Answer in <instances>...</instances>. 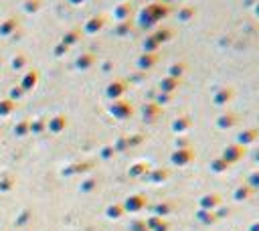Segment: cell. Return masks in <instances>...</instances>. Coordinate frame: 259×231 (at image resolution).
<instances>
[{
	"instance_id": "31",
	"label": "cell",
	"mask_w": 259,
	"mask_h": 231,
	"mask_svg": "<svg viewBox=\"0 0 259 231\" xmlns=\"http://www.w3.org/2000/svg\"><path fill=\"white\" fill-rule=\"evenodd\" d=\"M247 185L253 188V191H257V188H259V171L249 175V181H247Z\"/></svg>"
},
{
	"instance_id": "22",
	"label": "cell",
	"mask_w": 259,
	"mask_h": 231,
	"mask_svg": "<svg viewBox=\"0 0 259 231\" xmlns=\"http://www.w3.org/2000/svg\"><path fill=\"white\" fill-rule=\"evenodd\" d=\"M194 16H197V8L194 6H180V10L176 14V18L180 20V23H190Z\"/></svg>"
},
{
	"instance_id": "26",
	"label": "cell",
	"mask_w": 259,
	"mask_h": 231,
	"mask_svg": "<svg viewBox=\"0 0 259 231\" xmlns=\"http://www.w3.org/2000/svg\"><path fill=\"white\" fill-rule=\"evenodd\" d=\"M132 29H134V25H132V20H122V23L116 27V35L118 37H126V35H130L132 33Z\"/></svg>"
},
{
	"instance_id": "28",
	"label": "cell",
	"mask_w": 259,
	"mask_h": 231,
	"mask_svg": "<svg viewBox=\"0 0 259 231\" xmlns=\"http://www.w3.org/2000/svg\"><path fill=\"white\" fill-rule=\"evenodd\" d=\"M103 27V16H97V18H91L87 23V31L89 33H97L99 29Z\"/></svg>"
},
{
	"instance_id": "8",
	"label": "cell",
	"mask_w": 259,
	"mask_h": 231,
	"mask_svg": "<svg viewBox=\"0 0 259 231\" xmlns=\"http://www.w3.org/2000/svg\"><path fill=\"white\" fill-rule=\"evenodd\" d=\"M190 128H192V118L190 116H178V118L172 120V124H170V130L174 134H178V136L186 134Z\"/></svg>"
},
{
	"instance_id": "42",
	"label": "cell",
	"mask_w": 259,
	"mask_h": 231,
	"mask_svg": "<svg viewBox=\"0 0 259 231\" xmlns=\"http://www.w3.org/2000/svg\"><path fill=\"white\" fill-rule=\"evenodd\" d=\"M122 2H126V0H122Z\"/></svg>"
},
{
	"instance_id": "9",
	"label": "cell",
	"mask_w": 259,
	"mask_h": 231,
	"mask_svg": "<svg viewBox=\"0 0 259 231\" xmlns=\"http://www.w3.org/2000/svg\"><path fill=\"white\" fill-rule=\"evenodd\" d=\"M233 95H235V92H233V88H219V90H215V93H213V103L215 106H227V103L233 99Z\"/></svg>"
},
{
	"instance_id": "3",
	"label": "cell",
	"mask_w": 259,
	"mask_h": 231,
	"mask_svg": "<svg viewBox=\"0 0 259 231\" xmlns=\"http://www.w3.org/2000/svg\"><path fill=\"white\" fill-rule=\"evenodd\" d=\"M146 205H148L146 195H142V193H138V195H130V197L126 199V203H124V211L140 213L142 209H146Z\"/></svg>"
},
{
	"instance_id": "36",
	"label": "cell",
	"mask_w": 259,
	"mask_h": 231,
	"mask_svg": "<svg viewBox=\"0 0 259 231\" xmlns=\"http://www.w3.org/2000/svg\"><path fill=\"white\" fill-rule=\"evenodd\" d=\"M168 229H170V225H168V223H166V221H164V223H162V225H160V227H156V229H154V231H168Z\"/></svg>"
},
{
	"instance_id": "38",
	"label": "cell",
	"mask_w": 259,
	"mask_h": 231,
	"mask_svg": "<svg viewBox=\"0 0 259 231\" xmlns=\"http://www.w3.org/2000/svg\"><path fill=\"white\" fill-rule=\"evenodd\" d=\"M112 154H114L112 148H105V150H103V156H105V158H107V156H112Z\"/></svg>"
},
{
	"instance_id": "23",
	"label": "cell",
	"mask_w": 259,
	"mask_h": 231,
	"mask_svg": "<svg viewBox=\"0 0 259 231\" xmlns=\"http://www.w3.org/2000/svg\"><path fill=\"white\" fill-rule=\"evenodd\" d=\"M251 195H253V188H251L249 185H241V186H237V188H235L233 199H235V201H247Z\"/></svg>"
},
{
	"instance_id": "32",
	"label": "cell",
	"mask_w": 259,
	"mask_h": 231,
	"mask_svg": "<svg viewBox=\"0 0 259 231\" xmlns=\"http://www.w3.org/2000/svg\"><path fill=\"white\" fill-rule=\"evenodd\" d=\"M144 140V136L142 134H134V136H128V144L130 146H134V144H140Z\"/></svg>"
},
{
	"instance_id": "30",
	"label": "cell",
	"mask_w": 259,
	"mask_h": 231,
	"mask_svg": "<svg viewBox=\"0 0 259 231\" xmlns=\"http://www.w3.org/2000/svg\"><path fill=\"white\" fill-rule=\"evenodd\" d=\"M172 97H174L172 93H158V97H156V101H154V103H158V106L162 108V106H166V103H170V101H172Z\"/></svg>"
},
{
	"instance_id": "18",
	"label": "cell",
	"mask_w": 259,
	"mask_h": 231,
	"mask_svg": "<svg viewBox=\"0 0 259 231\" xmlns=\"http://www.w3.org/2000/svg\"><path fill=\"white\" fill-rule=\"evenodd\" d=\"M124 92H126V81H122V79H116L107 86V97H112V99H118Z\"/></svg>"
},
{
	"instance_id": "10",
	"label": "cell",
	"mask_w": 259,
	"mask_h": 231,
	"mask_svg": "<svg viewBox=\"0 0 259 231\" xmlns=\"http://www.w3.org/2000/svg\"><path fill=\"white\" fill-rule=\"evenodd\" d=\"M221 195L219 193H209V195H203L199 199V209H205V211H215L219 205H221Z\"/></svg>"
},
{
	"instance_id": "39",
	"label": "cell",
	"mask_w": 259,
	"mask_h": 231,
	"mask_svg": "<svg viewBox=\"0 0 259 231\" xmlns=\"http://www.w3.org/2000/svg\"><path fill=\"white\" fill-rule=\"evenodd\" d=\"M253 14L259 18V2H255V6H253Z\"/></svg>"
},
{
	"instance_id": "34",
	"label": "cell",
	"mask_w": 259,
	"mask_h": 231,
	"mask_svg": "<svg viewBox=\"0 0 259 231\" xmlns=\"http://www.w3.org/2000/svg\"><path fill=\"white\" fill-rule=\"evenodd\" d=\"M128 146H130V144H128V138H120L118 144H116V148H118V150H124V148H128Z\"/></svg>"
},
{
	"instance_id": "11",
	"label": "cell",
	"mask_w": 259,
	"mask_h": 231,
	"mask_svg": "<svg viewBox=\"0 0 259 231\" xmlns=\"http://www.w3.org/2000/svg\"><path fill=\"white\" fill-rule=\"evenodd\" d=\"M168 177H170L168 169H150L148 175L144 177V181L152 183V185H162L164 181H168Z\"/></svg>"
},
{
	"instance_id": "33",
	"label": "cell",
	"mask_w": 259,
	"mask_h": 231,
	"mask_svg": "<svg viewBox=\"0 0 259 231\" xmlns=\"http://www.w3.org/2000/svg\"><path fill=\"white\" fill-rule=\"evenodd\" d=\"M176 148H190V142L186 138H176Z\"/></svg>"
},
{
	"instance_id": "15",
	"label": "cell",
	"mask_w": 259,
	"mask_h": 231,
	"mask_svg": "<svg viewBox=\"0 0 259 231\" xmlns=\"http://www.w3.org/2000/svg\"><path fill=\"white\" fill-rule=\"evenodd\" d=\"M176 209V205L172 203V201H160V203H156L154 207H152V215H156V217H166V215H170L172 211Z\"/></svg>"
},
{
	"instance_id": "20",
	"label": "cell",
	"mask_w": 259,
	"mask_h": 231,
	"mask_svg": "<svg viewBox=\"0 0 259 231\" xmlns=\"http://www.w3.org/2000/svg\"><path fill=\"white\" fill-rule=\"evenodd\" d=\"M148 171H150V166H148V162H136V164H132L130 166V177H134V179H144L146 175H148Z\"/></svg>"
},
{
	"instance_id": "7",
	"label": "cell",
	"mask_w": 259,
	"mask_h": 231,
	"mask_svg": "<svg viewBox=\"0 0 259 231\" xmlns=\"http://www.w3.org/2000/svg\"><path fill=\"white\" fill-rule=\"evenodd\" d=\"M136 65H138V69H140L142 73L150 71L152 67L158 65V53H142V55H138Z\"/></svg>"
},
{
	"instance_id": "24",
	"label": "cell",
	"mask_w": 259,
	"mask_h": 231,
	"mask_svg": "<svg viewBox=\"0 0 259 231\" xmlns=\"http://www.w3.org/2000/svg\"><path fill=\"white\" fill-rule=\"evenodd\" d=\"M209 169H211V173H215V175H221V173H225V171H229V164L219 156V158H215V160H211V164H209Z\"/></svg>"
},
{
	"instance_id": "12",
	"label": "cell",
	"mask_w": 259,
	"mask_h": 231,
	"mask_svg": "<svg viewBox=\"0 0 259 231\" xmlns=\"http://www.w3.org/2000/svg\"><path fill=\"white\" fill-rule=\"evenodd\" d=\"M237 122H239V118H237L235 112H225V114H221L217 118V122H215V124H217L219 130H231Z\"/></svg>"
},
{
	"instance_id": "2",
	"label": "cell",
	"mask_w": 259,
	"mask_h": 231,
	"mask_svg": "<svg viewBox=\"0 0 259 231\" xmlns=\"http://www.w3.org/2000/svg\"><path fill=\"white\" fill-rule=\"evenodd\" d=\"M245 156V146H241V144H229V146H225V150H223V154H221V158L231 166V164H235V162H239L241 158Z\"/></svg>"
},
{
	"instance_id": "5",
	"label": "cell",
	"mask_w": 259,
	"mask_h": 231,
	"mask_svg": "<svg viewBox=\"0 0 259 231\" xmlns=\"http://www.w3.org/2000/svg\"><path fill=\"white\" fill-rule=\"evenodd\" d=\"M142 120L146 122V124H154L158 118H160V114H162V108L158 106V103H154V101H148V103H144L142 106Z\"/></svg>"
},
{
	"instance_id": "40",
	"label": "cell",
	"mask_w": 259,
	"mask_h": 231,
	"mask_svg": "<svg viewBox=\"0 0 259 231\" xmlns=\"http://www.w3.org/2000/svg\"><path fill=\"white\" fill-rule=\"evenodd\" d=\"M160 2H164V4H168V2H172V0H160Z\"/></svg>"
},
{
	"instance_id": "29",
	"label": "cell",
	"mask_w": 259,
	"mask_h": 231,
	"mask_svg": "<svg viewBox=\"0 0 259 231\" xmlns=\"http://www.w3.org/2000/svg\"><path fill=\"white\" fill-rule=\"evenodd\" d=\"M130 231H148L146 221H144V219H136V221H132V223H130Z\"/></svg>"
},
{
	"instance_id": "19",
	"label": "cell",
	"mask_w": 259,
	"mask_h": 231,
	"mask_svg": "<svg viewBox=\"0 0 259 231\" xmlns=\"http://www.w3.org/2000/svg\"><path fill=\"white\" fill-rule=\"evenodd\" d=\"M168 73V77H174V79H180L182 75H184V71H186V63L184 61H174L172 65H168V69H166Z\"/></svg>"
},
{
	"instance_id": "25",
	"label": "cell",
	"mask_w": 259,
	"mask_h": 231,
	"mask_svg": "<svg viewBox=\"0 0 259 231\" xmlns=\"http://www.w3.org/2000/svg\"><path fill=\"white\" fill-rule=\"evenodd\" d=\"M142 49H144V53H158L160 45L154 41V37H152V35H148V37L144 39V43H142Z\"/></svg>"
},
{
	"instance_id": "13",
	"label": "cell",
	"mask_w": 259,
	"mask_h": 231,
	"mask_svg": "<svg viewBox=\"0 0 259 231\" xmlns=\"http://www.w3.org/2000/svg\"><path fill=\"white\" fill-rule=\"evenodd\" d=\"M158 88H160V93H172L174 95V92L180 88V79H174V77H168L164 75L158 83Z\"/></svg>"
},
{
	"instance_id": "14",
	"label": "cell",
	"mask_w": 259,
	"mask_h": 231,
	"mask_svg": "<svg viewBox=\"0 0 259 231\" xmlns=\"http://www.w3.org/2000/svg\"><path fill=\"white\" fill-rule=\"evenodd\" d=\"M257 138H259V130H257V128H245L243 132L237 134V144L249 146V144H253Z\"/></svg>"
},
{
	"instance_id": "17",
	"label": "cell",
	"mask_w": 259,
	"mask_h": 231,
	"mask_svg": "<svg viewBox=\"0 0 259 231\" xmlns=\"http://www.w3.org/2000/svg\"><path fill=\"white\" fill-rule=\"evenodd\" d=\"M132 14H134V8H132V4H130V2H122L114 10V16L120 20V23H122V20H130V18H132Z\"/></svg>"
},
{
	"instance_id": "21",
	"label": "cell",
	"mask_w": 259,
	"mask_h": 231,
	"mask_svg": "<svg viewBox=\"0 0 259 231\" xmlns=\"http://www.w3.org/2000/svg\"><path fill=\"white\" fill-rule=\"evenodd\" d=\"M194 217H197L199 223L203 225H211V223H217V215H215V211H205V209H199L197 213H194Z\"/></svg>"
},
{
	"instance_id": "35",
	"label": "cell",
	"mask_w": 259,
	"mask_h": 231,
	"mask_svg": "<svg viewBox=\"0 0 259 231\" xmlns=\"http://www.w3.org/2000/svg\"><path fill=\"white\" fill-rule=\"evenodd\" d=\"M91 63H93L91 57H83V59H79V65H81V67H87V65H91Z\"/></svg>"
},
{
	"instance_id": "16",
	"label": "cell",
	"mask_w": 259,
	"mask_h": 231,
	"mask_svg": "<svg viewBox=\"0 0 259 231\" xmlns=\"http://www.w3.org/2000/svg\"><path fill=\"white\" fill-rule=\"evenodd\" d=\"M152 37H154V41L158 45H164V43H168V41H172V37H174V31H172L170 27H158L154 33H152Z\"/></svg>"
},
{
	"instance_id": "43",
	"label": "cell",
	"mask_w": 259,
	"mask_h": 231,
	"mask_svg": "<svg viewBox=\"0 0 259 231\" xmlns=\"http://www.w3.org/2000/svg\"><path fill=\"white\" fill-rule=\"evenodd\" d=\"M255 2H259V0H255Z\"/></svg>"
},
{
	"instance_id": "4",
	"label": "cell",
	"mask_w": 259,
	"mask_h": 231,
	"mask_svg": "<svg viewBox=\"0 0 259 231\" xmlns=\"http://www.w3.org/2000/svg\"><path fill=\"white\" fill-rule=\"evenodd\" d=\"M194 160V150L192 148H176L170 154V162L174 166H186Z\"/></svg>"
},
{
	"instance_id": "37",
	"label": "cell",
	"mask_w": 259,
	"mask_h": 231,
	"mask_svg": "<svg viewBox=\"0 0 259 231\" xmlns=\"http://www.w3.org/2000/svg\"><path fill=\"white\" fill-rule=\"evenodd\" d=\"M249 231H259V221L251 223V225H249Z\"/></svg>"
},
{
	"instance_id": "6",
	"label": "cell",
	"mask_w": 259,
	"mask_h": 231,
	"mask_svg": "<svg viewBox=\"0 0 259 231\" xmlns=\"http://www.w3.org/2000/svg\"><path fill=\"white\" fill-rule=\"evenodd\" d=\"M112 114L116 116V118H120V120H126V118H130L134 114V108H132V103L130 101H126V99H116L114 103H112Z\"/></svg>"
},
{
	"instance_id": "1",
	"label": "cell",
	"mask_w": 259,
	"mask_h": 231,
	"mask_svg": "<svg viewBox=\"0 0 259 231\" xmlns=\"http://www.w3.org/2000/svg\"><path fill=\"white\" fill-rule=\"evenodd\" d=\"M170 14V6L164 4V2H150L146 4L140 12H138V27L148 31V29H154L160 20H164L166 16Z\"/></svg>"
},
{
	"instance_id": "27",
	"label": "cell",
	"mask_w": 259,
	"mask_h": 231,
	"mask_svg": "<svg viewBox=\"0 0 259 231\" xmlns=\"http://www.w3.org/2000/svg\"><path fill=\"white\" fill-rule=\"evenodd\" d=\"M124 213H126L124 211V205H112L110 209H107V215H110L112 219H120Z\"/></svg>"
},
{
	"instance_id": "41",
	"label": "cell",
	"mask_w": 259,
	"mask_h": 231,
	"mask_svg": "<svg viewBox=\"0 0 259 231\" xmlns=\"http://www.w3.org/2000/svg\"><path fill=\"white\" fill-rule=\"evenodd\" d=\"M255 158H257V160H259V152H257V154H255Z\"/></svg>"
}]
</instances>
